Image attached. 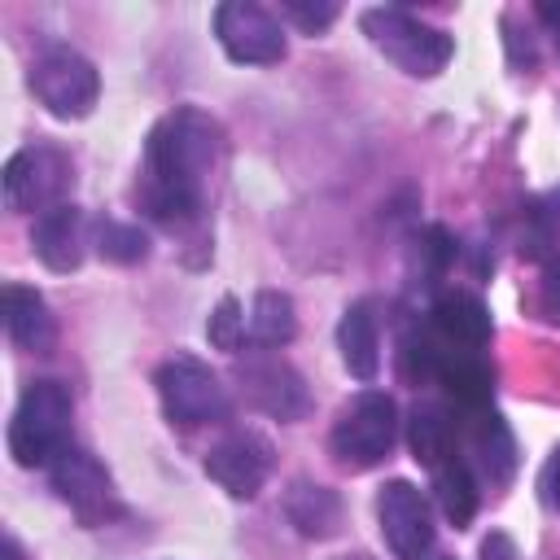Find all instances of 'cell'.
Segmentation results:
<instances>
[{"label":"cell","mask_w":560,"mask_h":560,"mask_svg":"<svg viewBox=\"0 0 560 560\" xmlns=\"http://www.w3.org/2000/svg\"><path fill=\"white\" fill-rule=\"evenodd\" d=\"M337 560H372V556H363V551H354V556H337Z\"/></svg>","instance_id":"obj_30"},{"label":"cell","mask_w":560,"mask_h":560,"mask_svg":"<svg viewBox=\"0 0 560 560\" xmlns=\"http://www.w3.org/2000/svg\"><path fill=\"white\" fill-rule=\"evenodd\" d=\"M433 494H438L442 516H446L455 529H464V525L477 516V499H481L472 464H468L464 455H455V459L438 464V468H433Z\"/></svg>","instance_id":"obj_21"},{"label":"cell","mask_w":560,"mask_h":560,"mask_svg":"<svg viewBox=\"0 0 560 560\" xmlns=\"http://www.w3.org/2000/svg\"><path fill=\"white\" fill-rule=\"evenodd\" d=\"M219 158H223V127L206 109L179 105L162 114L144 140V188H140L144 210L166 228H184L201 219L206 179Z\"/></svg>","instance_id":"obj_1"},{"label":"cell","mask_w":560,"mask_h":560,"mask_svg":"<svg viewBox=\"0 0 560 560\" xmlns=\"http://www.w3.org/2000/svg\"><path fill=\"white\" fill-rule=\"evenodd\" d=\"M337 350H341V363H346L350 376H359V381L376 376V368H381V332H376V315H372L368 298L346 306V315L337 324Z\"/></svg>","instance_id":"obj_16"},{"label":"cell","mask_w":560,"mask_h":560,"mask_svg":"<svg viewBox=\"0 0 560 560\" xmlns=\"http://www.w3.org/2000/svg\"><path fill=\"white\" fill-rule=\"evenodd\" d=\"M394 438H398L394 398L381 394V389H363L354 402L341 407V416H337V424L328 433V446H332V459L341 468L363 472V468H376L389 455Z\"/></svg>","instance_id":"obj_4"},{"label":"cell","mask_w":560,"mask_h":560,"mask_svg":"<svg viewBox=\"0 0 560 560\" xmlns=\"http://www.w3.org/2000/svg\"><path fill=\"white\" fill-rule=\"evenodd\" d=\"M214 35L241 66H276L284 57V31L271 9L254 0H228L214 9Z\"/></svg>","instance_id":"obj_9"},{"label":"cell","mask_w":560,"mask_h":560,"mask_svg":"<svg viewBox=\"0 0 560 560\" xmlns=\"http://www.w3.org/2000/svg\"><path fill=\"white\" fill-rule=\"evenodd\" d=\"M280 13H284V18H293V22H298L306 35H319V31H324V26L337 18V4H332V0H319V4H306V0H284V4H280Z\"/></svg>","instance_id":"obj_24"},{"label":"cell","mask_w":560,"mask_h":560,"mask_svg":"<svg viewBox=\"0 0 560 560\" xmlns=\"http://www.w3.org/2000/svg\"><path fill=\"white\" fill-rule=\"evenodd\" d=\"M542 494H547V503L560 512V446L551 451V459H547V468H542Z\"/></svg>","instance_id":"obj_26"},{"label":"cell","mask_w":560,"mask_h":560,"mask_svg":"<svg viewBox=\"0 0 560 560\" xmlns=\"http://www.w3.org/2000/svg\"><path fill=\"white\" fill-rule=\"evenodd\" d=\"M411 455L433 472L438 464L459 455V416L438 407V402H420L411 411Z\"/></svg>","instance_id":"obj_18"},{"label":"cell","mask_w":560,"mask_h":560,"mask_svg":"<svg viewBox=\"0 0 560 560\" xmlns=\"http://www.w3.org/2000/svg\"><path fill=\"white\" fill-rule=\"evenodd\" d=\"M96 249L109 262H140L149 254V236L136 223H118V219H101L96 223Z\"/></svg>","instance_id":"obj_22"},{"label":"cell","mask_w":560,"mask_h":560,"mask_svg":"<svg viewBox=\"0 0 560 560\" xmlns=\"http://www.w3.org/2000/svg\"><path fill=\"white\" fill-rule=\"evenodd\" d=\"M271 464H276V451L258 429H232L206 451L210 481H219L232 499H254L271 477Z\"/></svg>","instance_id":"obj_11"},{"label":"cell","mask_w":560,"mask_h":560,"mask_svg":"<svg viewBox=\"0 0 560 560\" xmlns=\"http://www.w3.org/2000/svg\"><path fill=\"white\" fill-rule=\"evenodd\" d=\"M363 35L411 79H433L438 70H446L451 52H455V39L429 22H420L416 13L398 9V4H385V9H368L359 18Z\"/></svg>","instance_id":"obj_3"},{"label":"cell","mask_w":560,"mask_h":560,"mask_svg":"<svg viewBox=\"0 0 560 560\" xmlns=\"http://www.w3.org/2000/svg\"><path fill=\"white\" fill-rule=\"evenodd\" d=\"M284 516H289V525L302 538H328L341 525V494L328 490V486H319V481L298 477L284 490Z\"/></svg>","instance_id":"obj_17"},{"label":"cell","mask_w":560,"mask_h":560,"mask_svg":"<svg viewBox=\"0 0 560 560\" xmlns=\"http://www.w3.org/2000/svg\"><path fill=\"white\" fill-rule=\"evenodd\" d=\"M206 337H210L214 350H228V354L241 350V341H245V315H241V302H236L232 293L219 298L214 315L206 319Z\"/></svg>","instance_id":"obj_23"},{"label":"cell","mask_w":560,"mask_h":560,"mask_svg":"<svg viewBox=\"0 0 560 560\" xmlns=\"http://www.w3.org/2000/svg\"><path fill=\"white\" fill-rule=\"evenodd\" d=\"M31 245H35V254L48 271H74L83 262V245H88L83 210L74 201H61V206L44 210L31 228Z\"/></svg>","instance_id":"obj_15"},{"label":"cell","mask_w":560,"mask_h":560,"mask_svg":"<svg viewBox=\"0 0 560 560\" xmlns=\"http://www.w3.org/2000/svg\"><path fill=\"white\" fill-rule=\"evenodd\" d=\"M376 521H381V538L398 560H424L433 547V512L429 499L420 494V486L411 481H385L376 494Z\"/></svg>","instance_id":"obj_10"},{"label":"cell","mask_w":560,"mask_h":560,"mask_svg":"<svg viewBox=\"0 0 560 560\" xmlns=\"http://www.w3.org/2000/svg\"><path fill=\"white\" fill-rule=\"evenodd\" d=\"M158 398L171 424L197 429V424H219L232 416V398L228 385L219 381V372L192 354H175L158 368Z\"/></svg>","instance_id":"obj_5"},{"label":"cell","mask_w":560,"mask_h":560,"mask_svg":"<svg viewBox=\"0 0 560 560\" xmlns=\"http://www.w3.org/2000/svg\"><path fill=\"white\" fill-rule=\"evenodd\" d=\"M74 184V166L57 144L18 149L4 162V206L9 210H52Z\"/></svg>","instance_id":"obj_7"},{"label":"cell","mask_w":560,"mask_h":560,"mask_svg":"<svg viewBox=\"0 0 560 560\" xmlns=\"http://www.w3.org/2000/svg\"><path fill=\"white\" fill-rule=\"evenodd\" d=\"M538 18L551 26V35H556V48H560V4H556V0H542V4H538Z\"/></svg>","instance_id":"obj_27"},{"label":"cell","mask_w":560,"mask_h":560,"mask_svg":"<svg viewBox=\"0 0 560 560\" xmlns=\"http://www.w3.org/2000/svg\"><path fill=\"white\" fill-rule=\"evenodd\" d=\"M48 477H52L57 499H61L83 525H105V521H114V516L122 512L109 468H105L96 455L79 451V446H70V451L48 468Z\"/></svg>","instance_id":"obj_8"},{"label":"cell","mask_w":560,"mask_h":560,"mask_svg":"<svg viewBox=\"0 0 560 560\" xmlns=\"http://www.w3.org/2000/svg\"><path fill=\"white\" fill-rule=\"evenodd\" d=\"M538 306L547 311L551 324H560V254H551L547 267H542V280H538Z\"/></svg>","instance_id":"obj_25"},{"label":"cell","mask_w":560,"mask_h":560,"mask_svg":"<svg viewBox=\"0 0 560 560\" xmlns=\"http://www.w3.org/2000/svg\"><path fill=\"white\" fill-rule=\"evenodd\" d=\"M4 560H26V551H22V542L13 534H4Z\"/></svg>","instance_id":"obj_29"},{"label":"cell","mask_w":560,"mask_h":560,"mask_svg":"<svg viewBox=\"0 0 560 560\" xmlns=\"http://www.w3.org/2000/svg\"><path fill=\"white\" fill-rule=\"evenodd\" d=\"M538 214H542L547 223H556V228H560V188H551V192L542 197V210H538Z\"/></svg>","instance_id":"obj_28"},{"label":"cell","mask_w":560,"mask_h":560,"mask_svg":"<svg viewBox=\"0 0 560 560\" xmlns=\"http://www.w3.org/2000/svg\"><path fill=\"white\" fill-rule=\"evenodd\" d=\"M298 332V311H293V298L280 293V289H262L254 293V306L245 315V337L262 350H276V346H289Z\"/></svg>","instance_id":"obj_20"},{"label":"cell","mask_w":560,"mask_h":560,"mask_svg":"<svg viewBox=\"0 0 560 560\" xmlns=\"http://www.w3.org/2000/svg\"><path fill=\"white\" fill-rule=\"evenodd\" d=\"M74 398L61 381H31L9 420V455L22 468H52L70 451Z\"/></svg>","instance_id":"obj_2"},{"label":"cell","mask_w":560,"mask_h":560,"mask_svg":"<svg viewBox=\"0 0 560 560\" xmlns=\"http://www.w3.org/2000/svg\"><path fill=\"white\" fill-rule=\"evenodd\" d=\"M459 442L472 451V472H481L490 486H503L516 468V442L499 411H459Z\"/></svg>","instance_id":"obj_13"},{"label":"cell","mask_w":560,"mask_h":560,"mask_svg":"<svg viewBox=\"0 0 560 560\" xmlns=\"http://www.w3.org/2000/svg\"><path fill=\"white\" fill-rule=\"evenodd\" d=\"M4 332L22 350H48L52 346L48 302L26 284H4Z\"/></svg>","instance_id":"obj_19"},{"label":"cell","mask_w":560,"mask_h":560,"mask_svg":"<svg viewBox=\"0 0 560 560\" xmlns=\"http://www.w3.org/2000/svg\"><path fill=\"white\" fill-rule=\"evenodd\" d=\"M31 92L52 118H88L101 96V74L83 52L52 44L31 61Z\"/></svg>","instance_id":"obj_6"},{"label":"cell","mask_w":560,"mask_h":560,"mask_svg":"<svg viewBox=\"0 0 560 560\" xmlns=\"http://www.w3.org/2000/svg\"><path fill=\"white\" fill-rule=\"evenodd\" d=\"M429 332L451 346V350H486L494 324H490V311L477 293L468 289H446L438 293V302L429 306Z\"/></svg>","instance_id":"obj_14"},{"label":"cell","mask_w":560,"mask_h":560,"mask_svg":"<svg viewBox=\"0 0 560 560\" xmlns=\"http://www.w3.org/2000/svg\"><path fill=\"white\" fill-rule=\"evenodd\" d=\"M241 385H245V398L258 411L276 416V420H298L306 411V385H302V376L284 359H276V354L249 359L241 368Z\"/></svg>","instance_id":"obj_12"}]
</instances>
